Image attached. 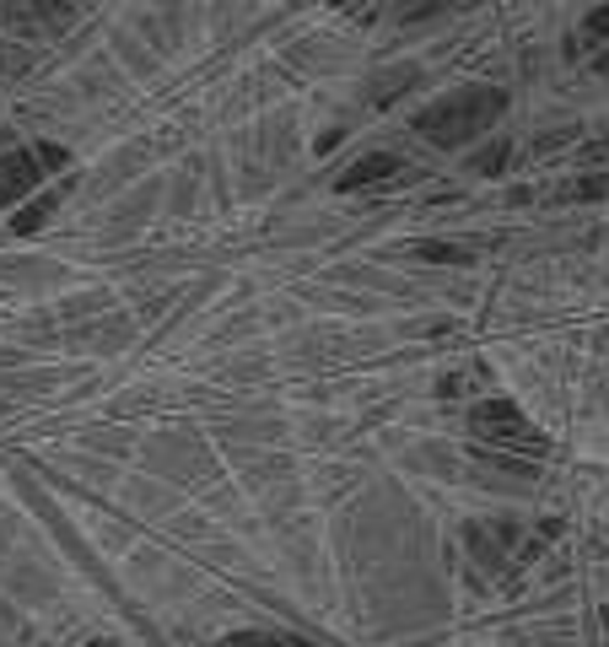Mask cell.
Returning <instances> with one entry per match:
<instances>
[{"instance_id":"1","label":"cell","mask_w":609,"mask_h":647,"mask_svg":"<svg viewBox=\"0 0 609 647\" xmlns=\"http://www.w3.org/2000/svg\"><path fill=\"white\" fill-rule=\"evenodd\" d=\"M502 109H507V92H496V87H458V92L437 98L432 109L416 114V130H421L432 147H464V141H474Z\"/></svg>"},{"instance_id":"2","label":"cell","mask_w":609,"mask_h":647,"mask_svg":"<svg viewBox=\"0 0 609 647\" xmlns=\"http://www.w3.org/2000/svg\"><path fill=\"white\" fill-rule=\"evenodd\" d=\"M469 432H480L485 443H496L502 454H512V448H523V454H540L545 443H540V432H534V421L512 405V399H480L474 410H469Z\"/></svg>"},{"instance_id":"3","label":"cell","mask_w":609,"mask_h":647,"mask_svg":"<svg viewBox=\"0 0 609 647\" xmlns=\"http://www.w3.org/2000/svg\"><path fill=\"white\" fill-rule=\"evenodd\" d=\"M54 162H65L60 147H33V152H5L0 157V211L5 205H16L38 178H43V167H54Z\"/></svg>"},{"instance_id":"4","label":"cell","mask_w":609,"mask_h":647,"mask_svg":"<svg viewBox=\"0 0 609 647\" xmlns=\"http://www.w3.org/2000/svg\"><path fill=\"white\" fill-rule=\"evenodd\" d=\"M399 167H405V162L394 157V152H372V157L351 162V167H345V173H340L334 183H340L345 194H356V189H372V183H389V178H394Z\"/></svg>"},{"instance_id":"5","label":"cell","mask_w":609,"mask_h":647,"mask_svg":"<svg viewBox=\"0 0 609 647\" xmlns=\"http://www.w3.org/2000/svg\"><path fill=\"white\" fill-rule=\"evenodd\" d=\"M54 205H60V189H49V194H38V200H33V205H27V211L16 216V232H38V227H43V221L54 216Z\"/></svg>"},{"instance_id":"6","label":"cell","mask_w":609,"mask_h":647,"mask_svg":"<svg viewBox=\"0 0 609 647\" xmlns=\"http://www.w3.org/2000/svg\"><path fill=\"white\" fill-rule=\"evenodd\" d=\"M216 647H313L303 637H281V632H238V637H227V643Z\"/></svg>"},{"instance_id":"7","label":"cell","mask_w":609,"mask_h":647,"mask_svg":"<svg viewBox=\"0 0 609 647\" xmlns=\"http://www.w3.org/2000/svg\"><path fill=\"white\" fill-rule=\"evenodd\" d=\"M507 157H512V141H496V147L474 152V157H469V167H474V173H485V178H496V173L507 167Z\"/></svg>"},{"instance_id":"8","label":"cell","mask_w":609,"mask_h":647,"mask_svg":"<svg viewBox=\"0 0 609 647\" xmlns=\"http://www.w3.org/2000/svg\"><path fill=\"white\" fill-rule=\"evenodd\" d=\"M416 254L432 259V265H464V259H469L464 243H437V238H432V243H416Z\"/></svg>"},{"instance_id":"9","label":"cell","mask_w":609,"mask_h":647,"mask_svg":"<svg viewBox=\"0 0 609 647\" xmlns=\"http://www.w3.org/2000/svg\"><path fill=\"white\" fill-rule=\"evenodd\" d=\"M405 81H416V65H399V71H389V76H378V87H372V98H378V103H389V98H399V92H405Z\"/></svg>"},{"instance_id":"10","label":"cell","mask_w":609,"mask_h":647,"mask_svg":"<svg viewBox=\"0 0 609 647\" xmlns=\"http://www.w3.org/2000/svg\"><path fill=\"white\" fill-rule=\"evenodd\" d=\"M605 189H609V183L594 173V178H578V183H567V189H561V200H594V194H605Z\"/></svg>"},{"instance_id":"11","label":"cell","mask_w":609,"mask_h":647,"mask_svg":"<svg viewBox=\"0 0 609 647\" xmlns=\"http://www.w3.org/2000/svg\"><path fill=\"white\" fill-rule=\"evenodd\" d=\"M33 11H38V16H49L54 27H65V22H71V5H65V0H33Z\"/></svg>"},{"instance_id":"12","label":"cell","mask_w":609,"mask_h":647,"mask_svg":"<svg viewBox=\"0 0 609 647\" xmlns=\"http://www.w3.org/2000/svg\"><path fill=\"white\" fill-rule=\"evenodd\" d=\"M583 33H588V38H609V5H599V11H588Z\"/></svg>"}]
</instances>
